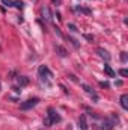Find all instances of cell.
<instances>
[{
	"label": "cell",
	"mask_w": 128,
	"mask_h": 130,
	"mask_svg": "<svg viewBox=\"0 0 128 130\" xmlns=\"http://www.w3.org/2000/svg\"><path fill=\"white\" fill-rule=\"evenodd\" d=\"M27 83H29V77H26V76L18 77V85H20V86H26Z\"/></svg>",
	"instance_id": "cell-9"
},
{
	"label": "cell",
	"mask_w": 128,
	"mask_h": 130,
	"mask_svg": "<svg viewBox=\"0 0 128 130\" xmlns=\"http://www.w3.org/2000/svg\"><path fill=\"white\" fill-rule=\"evenodd\" d=\"M122 61H124V62L127 61V55H125V53H122Z\"/></svg>",
	"instance_id": "cell-19"
},
{
	"label": "cell",
	"mask_w": 128,
	"mask_h": 130,
	"mask_svg": "<svg viewBox=\"0 0 128 130\" xmlns=\"http://www.w3.org/2000/svg\"><path fill=\"white\" fill-rule=\"evenodd\" d=\"M38 74H39V80H41V83H44V86L50 88V86H51V77H53L51 71H50L45 65H41L39 70H38Z\"/></svg>",
	"instance_id": "cell-1"
},
{
	"label": "cell",
	"mask_w": 128,
	"mask_h": 130,
	"mask_svg": "<svg viewBox=\"0 0 128 130\" xmlns=\"http://www.w3.org/2000/svg\"><path fill=\"white\" fill-rule=\"evenodd\" d=\"M83 89H84V91H86V92H88V94H91V95H94V98H98V95H96V92L95 91H94V89H92V88H91V86H88V85H83Z\"/></svg>",
	"instance_id": "cell-8"
},
{
	"label": "cell",
	"mask_w": 128,
	"mask_h": 130,
	"mask_svg": "<svg viewBox=\"0 0 128 130\" xmlns=\"http://www.w3.org/2000/svg\"><path fill=\"white\" fill-rule=\"evenodd\" d=\"M98 53H99V56H101V58H104L105 61H110V55H109V53H107L105 50L99 48V50H98Z\"/></svg>",
	"instance_id": "cell-11"
},
{
	"label": "cell",
	"mask_w": 128,
	"mask_h": 130,
	"mask_svg": "<svg viewBox=\"0 0 128 130\" xmlns=\"http://www.w3.org/2000/svg\"><path fill=\"white\" fill-rule=\"evenodd\" d=\"M104 73H105L107 76H110V77H115V76H116V73L113 71V68H112L110 65H107V64L104 65Z\"/></svg>",
	"instance_id": "cell-7"
},
{
	"label": "cell",
	"mask_w": 128,
	"mask_h": 130,
	"mask_svg": "<svg viewBox=\"0 0 128 130\" xmlns=\"http://www.w3.org/2000/svg\"><path fill=\"white\" fill-rule=\"evenodd\" d=\"M14 6L18 8V9H23V8H24V3H23L21 0H17V2H14Z\"/></svg>",
	"instance_id": "cell-12"
},
{
	"label": "cell",
	"mask_w": 128,
	"mask_h": 130,
	"mask_svg": "<svg viewBox=\"0 0 128 130\" xmlns=\"http://www.w3.org/2000/svg\"><path fill=\"white\" fill-rule=\"evenodd\" d=\"M78 127L80 130H89L88 129V121H86V115H81L78 120Z\"/></svg>",
	"instance_id": "cell-4"
},
{
	"label": "cell",
	"mask_w": 128,
	"mask_h": 130,
	"mask_svg": "<svg viewBox=\"0 0 128 130\" xmlns=\"http://www.w3.org/2000/svg\"><path fill=\"white\" fill-rule=\"evenodd\" d=\"M38 103H39V98H36V97L29 98L27 101H23V103L20 104V109H23V110H29V109L35 107V106H36Z\"/></svg>",
	"instance_id": "cell-3"
},
{
	"label": "cell",
	"mask_w": 128,
	"mask_h": 130,
	"mask_svg": "<svg viewBox=\"0 0 128 130\" xmlns=\"http://www.w3.org/2000/svg\"><path fill=\"white\" fill-rule=\"evenodd\" d=\"M119 74H121V76H124V77H127L128 71H127V70H119Z\"/></svg>",
	"instance_id": "cell-15"
},
{
	"label": "cell",
	"mask_w": 128,
	"mask_h": 130,
	"mask_svg": "<svg viewBox=\"0 0 128 130\" xmlns=\"http://www.w3.org/2000/svg\"><path fill=\"white\" fill-rule=\"evenodd\" d=\"M68 41H69V42H71V44H72V45H74L75 48H78V47H80V44H78V42H77V41H75L74 38H71V36H68Z\"/></svg>",
	"instance_id": "cell-13"
},
{
	"label": "cell",
	"mask_w": 128,
	"mask_h": 130,
	"mask_svg": "<svg viewBox=\"0 0 128 130\" xmlns=\"http://www.w3.org/2000/svg\"><path fill=\"white\" fill-rule=\"evenodd\" d=\"M2 3H3L5 6H8V8L14 6V2H12V0H2Z\"/></svg>",
	"instance_id": "cell-14"
},
{
	"label": "cell",
	"mask_w": 128,
	"mask_h": 130,
	"mask_svg": "<svg viewBox=\"0 0 128 130\" xmlns=\"http://www.w3.org/2000/svg\"><path fill=\"white\" fill-rule=\"evenodd\" d=\"M51 2H53L54 5H60V3H62V0H51Z\"/></svg>",
	"instance_id": "cell-18"
},
{
	"label": "cell",
	"mask_w": 128,
	"mask_h": 130,
	"mask_svg": "<svg viewBox=\"0 0 128 130\" xmlns=\"http://www.w3.org/2000/svg\"><path fill=\"white\" fill-rule=\"evenodd\" d=\"M42 18L47 20V21H51V12H50V9H48L47 6L42 9Z\"/></svg>",
	"instance_id": "cell-6"
},
{
	"label": "cell",
	"mask_w": 128,
	"mask_h": 130,
	"mask_svg": "<svg viewBox=\"0 0 128 130\" xmlns=\"http://www.w3.org/2000/svg\"><path fill=\"white\" fill-rule=\"evenodd\" d=\"M60 121V115L53 109V107H48V113H47V118L44 121L45 126H51V124H56Z\"/></svg>",
	"instance_id": "cell-2"
},
{
	"label": "cell",
	"mask_w": 128,
	"mask_h": 130,
	"mask_svg": "<svg viewBox=\"0 0 128 130\" xmlns=\"http://www.w3.org/2000/svg\"><path fill=\"white\" fill-rule=\"evenodd\" d=\"M99 85H101L102 88H109V83H107V82H99Z\"/></svg>",
	"instance_id": "cell-16"
},
{
	"label": "cell",
	"mask_w": 128,
	"mask_h": 130,
	"mask_svg": "<svg viewBox=\"0 0 128 130\" xmlns=\"http://www.w3.org/2000/svg\"><path fill=\"white\" fill-rule=\"evenodd\" d=\"M121 106H122L124 109H128V95L127 94H124V95L121 97Z\"/></svg>",
	"instance_id": "cell-10"
},
{
	"label": "cell",
	"mask_w": 128,
	"mask_h": 130,
	"mask_svg": "<svg viewBox=\"0 0 128 130\" xmlns=\"http://www.w3.org/2000/svg\"><path fill=\"white\" fill-rule=\"evenodd\" d=\"M54 52L60 56V58H65V56H68V52L65 50L62 45H54Z\"/></svg>",
	"instance_id": "cell-5"
},
{
	"label": "cell",
	"mask_w": 128,
	"mask_h": 130,
	"mask_svg": "<svg viewBox=\"0 0 128 130\" xmlns=\"http://www.w3.org/2000/svg\"><path fill=\"white\" fill-rule=\"evenodd\" d=\"M69 29H71V30H72V32H75V30H77V29H75V26H74V24H69Z\"/></svg>",
	"instance_id": "cell-17"
}]
</instances>
